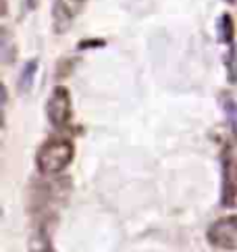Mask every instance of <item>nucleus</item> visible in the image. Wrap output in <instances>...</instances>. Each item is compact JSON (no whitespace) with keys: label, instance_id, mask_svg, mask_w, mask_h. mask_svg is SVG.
<instances>
[{"label":"nucleus","instance_id":"obj_4","mask_svg":"<svg viewBox=\"0 0 237 252\" xmlns=\"http://www.w3.org/2000/svg\"><path fill=\"white\" fill-rule=\"evenodd\" d=\"M86 0H54L52 4V21L54 30L59 33L67 32L71 28V23L75 21V17L81 13Z\"/></svg>","mask_w":237,"mask_h":252},{"label":"nucleus","instance_id":"obj_1","mask_svg":"<svg viewBox=\"0 0 237 252\" xmlns=\"http://www.w3.org/2000/svg\"><path fill=\"white\" fill-rule=\"evenodd\" d=\"M73 144L65 138H52L44 142L38 155H35V165L44 175H59L62 173L73 160Z\"/></svg>","mask_w":237,"mask_h":252},{"label":"nucleus","instance_id":"obj_2","mask_svg":"<svg viewBox=\"0 0 237 252\" xmlns=\"http://www.w3.org/2000/svg\"><path fill=\"white\" fill-rule=\"evenodd\" d=\"M46 113H48V121L54 125L57 129L67 127L71 123V94L67 88H54L52 94L48 98V106H46Z\"/></svg>","mask_w":237,"mask_h":252},{"label":"nucleus","instance_id":"obj_3","mask_svg":"<svg viewBox=\"0 0 237 252\" xmlns=\"http://www.w3.org/2000/svg\"><path fill=\"white\" fill-rule=\"evenodd\" d=\"M208 242L223 250L235 248L237 246V215H227V217L216 219L208 227Z\"/></svg>","mask_w":237,"mask_h":252},{"label":"nucleus","instance_id":"obj_10","mask_svg":"<svg viewBox=\"0 0 237 252\" xmlns=\"http://www.w3.org/2000/svg\"><path fill=\"white\" fill-rule=\"evenodd\" d=\"M225 2H227V4H235V0H225Z\"/></svg>","mask_w":237,"mask_h":252},{"label":"nucleus","instance_id":"obj_5","mask_svg":"<svg viewBox=\"0 0 237 252\" xmlns=\"http://www.w3.org/2000/svg\"><path fill=\"white\" fill-rule=\"evenodd\" d=\"M223 206H233L237 202V163L231 157H223Z\"/></svg>","mask_w":237,"mask_h":252},{"label":"nucleus","instance_id":"obj_8","mask_svg":"<svg viewBox=\"0 0 237 252\" xmlns=\"http://www.w3.org/2000/svg\"><path fill=\"white\" fill-rule=\"evenodd\" d=\"M221 104H223V111H225V115H227V121H229L231 129L237 131V102L233 100L231 96L223 94V96H221Z\"/></svg>","mask_w":237,"mask_h":252},{"label":"nucleus","instance_id":"obj_6","mask_svg":"<svg viewBox=\"0 0 237 252\" xmlns=\"http://www.w3.org/2000/svg\"><path fill=\"white\" fill-rule=\"evenodd\" d=\"M35 73H38V61L25 63V67L21 69V75H19V90H21L23 94H27L31 90Z\"/></svg>","mask_w":237,"mask_h":252},{"label":"nucleus","instance_id":"obj_7","mask_svg":"<svg viewBox=\"0 0 237 252\" xmlns=\"http://www.w3.org/2000/svg\"><path fill=\"white\" fill-rule=\"evenodd\" d=\"M216 32H218V38L225 44H231L233 42V35H235V25H233V19L229 15H223L221 19L216 23Z\"/></svg>","mask_w":237,"mask_h":252},{"label":"nucleus","instance_id":"obj_9","mask_svg":"<svg viewBox=\"0 0 237 252\" xmlns=\"http://www.w3.org/2000/svg\"><path fill=\"white\" fill-rule=\"evenodd\" d=\"M35 4H38V2H35V0H27V6H30V8H33Z\"/></svg>","mask_w":237,"mask_h":252}]
</instances>
